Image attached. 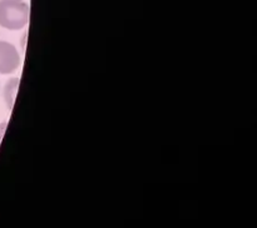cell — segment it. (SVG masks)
Returning <instances> with one entry per match:
<instances>
[{
	"mask_svg": "<svg viewBox=\"0 0 257 228\" xmlns=\"http://www.w3.org/2000/svg\"><path fill=\"white\" fill-rule=\"evenodd\" d=\"M20 54L9 42L0 40V74H12L19 68Z\"/></svg>",
	"mask_w": 257,
	"mask_h": 228,
	"instance_id": "cell-2",
	"label": "cell"
},
{
	"mask_svg": "<svg viewBox=\"0 0 257 228\" xmlns=\"http://www.w3.org/2000/svg\"><path fill=\"white\" fill-rule=\"evenodd\" d=\"M29 22V5L24 0H0V27L20 30Z\"/></svg>",
	"mask_w": 257,
	"mask_h": 228,
	"instance_id": "cell-1",
	"label": "cell"
},
{
	"mask_svg": "<svg viewBox=\"0 0 257 228\" xmlns=\"http://www.w3.org/2000/svg\"><path fill=\"white\" fill-rule=\"evenodd\" d=\"M18 83H19V79H12V80H9L8 85L5 87V94L4 95H5V99H7L8 103H9L10 108H12L13 100H14L15 90H17Z\"/></svg>",
	"mask_w": 257,
	"mask_h": 228,
	"instance_id": "cell-3",
	"label": "cell"
}]
</instances>
